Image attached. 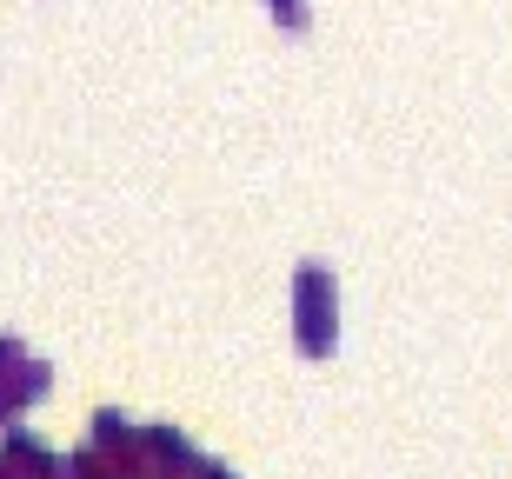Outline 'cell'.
<instances>
[{"mask_svg":"<svg viewBox=\"0 0 512 479\" xmlns=\"http://www.w3.org/2000/svg\"><path fill=\"white\" fill-rule=\"evenodd\" d=\"M273 14H280L286 27H300V20H306V14H300V0H273Z\"/></svg>","mask_w":512,"mask_h":479,"instance_id":"cell-2","label":"cell"},{"mask_svg":"<svg viewBox=\"0 0 512 479\" xmlns=\"http://www.w3.org/2000/svg\"><path fill=\"white\" fill-rule=\"evenodd\" d=\"M300 346L306 353H326V346H333V333H326V273L320 267L300 273Z\"/></svg>","mask_w":512,"mask_h":479,"instance_id":"cell-1","label":"cell"}]
</instances>
